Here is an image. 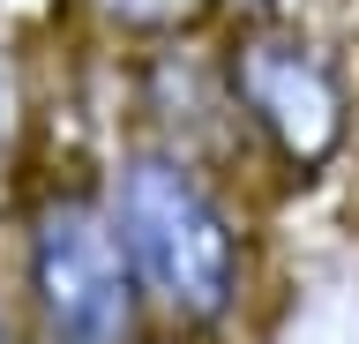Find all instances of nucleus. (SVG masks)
I'll return each instance as SVG.
<instances>
[{"mask_svg":"<svg viewBox=\"0 0 359 344\" xmlns=\"http://www.w3.org/2000/svg\"><path fill=\"white\" fill-rule=\"evenodd\" d=\"M210 68L255 180L277 172L285 187H314L344 172V158L359 150V90L330 38L307 30V15L224 23L210 38Z\"/></svg>","mask_w":359,"mask_h":344,"instance_id":"f03ea898","label":"nucleus"},{"mask_svg":"<svg viewBox=\"0 0 359 344\" xmlns=\"http://www.w3.org/2000/svg\"><path fill=\"white\" fill-rule=\"evenodd\" d=\"M15 315L30 344H135L150 329L142 284L112 232L97 172H30L15 202Z\"/></svg>","mask_w":359,"mask_h":344,"instance_id":"7ed1b4c3","label":"nucleus"},{"mask_svg":"<svg viewBox=\"0 0 359 344\" xmlns=\"http://www.w3.org/2000/svg\"><path fill=\"white\" fill-rule=\"evenodd\" d=\"M30 128H38V90H30V60L22 46L0 30V195L8 209L30 187Z\"/></svg>","mask_w":359,"mask_h":344,"instance_id":"39448f33","label":"nucleus"},{"mask_svg":"<svg viewBox=\"0 0 359 344\" xmlns=\"http://www.w3.org/2000/svg\"><path fill=\"white\" fill-rule=\"evenodd\" d=\"M67 8L120 53L202 46V38L224 30V0H67Z\"/></svg>","mask_w":359,"mask_h":344,"instance_id":"20e7f679","label":"nucleus"},{"mask_svg":"<svg viewBox=\"0 0 359 344\" xmlns=\"http://www.w3.org/2000/svg\"><path fill=\"white\" fill-rule=\"evenodd\" d=\"M0 344H30V337H22V315H15V299H8V292H0Z\"/></svg>","mask_w":359,"mask_h":344,"instance_id":"423d86ee","label":"nucleus"},{"mask_svg":"<svg viewBox=\"0 0 359 344\" xmlns=\"http://www.w3.org/2000/svg\"><path fill=\"white\" fill-rule=\"evenodd\" d=\"M112 232L128 247L150 322L195 344H217L255 299V217L240 209V180L202 165L165 135H120L97 165Z\"/></svg>","mask_w":359,"mask_h":344,"instance_id":"f257e3e1","label":"nucleus"},{"mask_svg":"<svg viewBox=\"0 0 359 344\" xmlns=\"http://www.w3.org/2000/svg\"><path fill=\"white\" fill-rule=\"evenodd\" d=\"M135 344H195V337H180V329H165V322H150V329H142Z\"/></svg>","mask_w":359,"mask_h":344,"instance_id":"0eeeda50","label":"nucleus"}]
</instances>
